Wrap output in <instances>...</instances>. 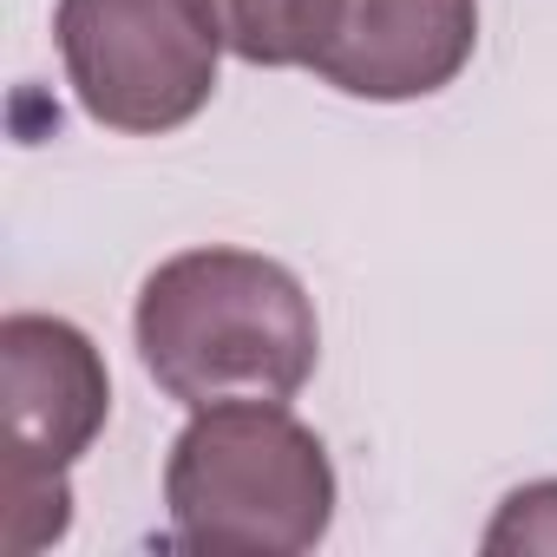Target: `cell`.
Segmentation results:
<instances>
[{
  "label": "cell",
  "instance_id": "obj_1",
  "mask_svg": "<svg viewBox=\"0 0 557 557\" xmlns=\"http://www.w3.org/2000/svg\"><path fill=\"white\" fill-rule=\"evenodd\" d=\"M138 361L177 407L296 400L322 361V322L302 275L256 249H184L138 289Z\"/></svg>",
  "mask_w": 557,
  "mask_h": 557
},
{
  "label": "cell",
  "instance_id": "obj_2",
  "mask_svg": "<svg viewBox=\"0 0 557 557\" xmlns=\"http://www.w3.org/2000/svg\"><path fill=\"white\" fill-rule=\"evenodd\" d=\"M171 537L184 550H315L335 524V466L283 400L197 407L164 459Z\"/></svg>",
  "mask_w": 557,
  "mask_h": 557
},
{
  "label": "cell",
  "instance_id": "obj_3",
  "mask_svg": "<svg viewBox=\"0 0 557 557\" xmlns=\"http://www.w3.org/2000/svg\"><path fill=\"white\" fill-rule=\"evenodd\" d=\"M0 394H8V550L34 557L66 537V472L112 420V374L86 329L66 315L0 322Z\"/></svg>",
  "mask_w": 557,
  "mask_h": 557
},
{
  "label": "cell",
  "instance_id": "obj_4",
  "mask_svg": "<svg viewBox=\"0 0 557 557\" xmlns=\"http://www.w3.org/2000/svg\"><path fill=\"white\" fill-rule=\"evenodd\" d=\"M53 40L79 112L125 138H164L216 92L223 40L197 0H60Z\"/></svg>",
  "mask_w": 557,
  "mask_h": 557
},
{
  "label": "cell",
  "instance_id": "obj_5",
  "mask_svg": "<svg viewBox=\"0 0 557 557\" xmlns=\"http://www.w3.org/2000/svg\"><path fill=\"white\" fill-rule=\"evenodd\" d=\"M479 53V0H322L309 73L348 99L446 92Z\"/></svg>",
  "mask_w": 557,
  "mask_h": 557
},
{
  "label": "cell",
  "instance_id": "obj_6",
  "mask_svg": "<svg viewBox=\"0 0 557 557\" xmlns=\"http://www.w3.org/2000/svg\"><path fill=\"white\" fill-rule=\"evenodd\" d=\"M223 53L243 66H309L322 0H197Z\"/></svg>",
  "mask_w": 557,
  "mask_h": 557
},
{
  "label": "cell",
  "instance_id": "obj_7",
  "mask_svg": "<svg viewBox=\"0 0 557 557\" xmlns=\"http://www.w3.org/2000/svg\"><path fill=\"white\" fill-rule=\"evenodd\" d=\"M485 550H557V479L518 485L485 524Z\"/></svg>",
  "mask_w": 557,
  "mask_h": 557
}]
</instances>
